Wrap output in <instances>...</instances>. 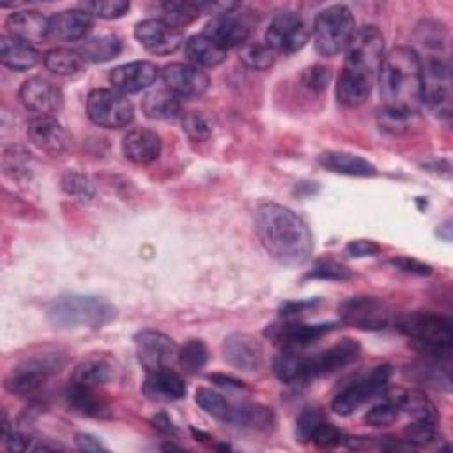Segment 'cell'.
<instances>
[{"mask_svg": "<svg viewBox=\"0 0 453 453\" xmlns=\"http://www.w3.org/2000/svg\"><path fill=\"white\" fill-rule=\"evenodd\" d=\"M255 232L264 250L281 265H303L313 251V235L294 211L264 202L255 209Z\"/></svg>", "mask_w": 453, "mask_h": 453, "instance_id": "6da1fadb", "label": "cell"}, {"mask_svg": "<svg viewBox=\"0 0 453 453\" xmlns=\"http://www.w3.org/2000/svg\"><path fill=\"white\" fill-rule=\"evenodd\" d=\"M384 108L414 117L423 104V71L419 55L407 48H393L384 55L379 71Z\"/></svg>", "mask_w": 453, "mask_h": 453, "instance_id": "7a4b0ae2", "label": "cell"}, {"mask_svg": "<svg viewBox=\"0 0 453 453\" xmlns=\"http://www.w3.org/2000/svg\"><path fill=\"white\" fill-rule=\"evenodd\" d=\"M113 304L92 294L62 296L48 310V320L58 329H96L113 320Z\"/></svg>", "mask_w": 453, "mask_h": 453, "instance_id": "3957f363", "label": "cell"}, {"mask_svg": "<svg viewBox=\"0 0 453 453\" xmlns=\"http://www.w3.org/2000/svg\"><path fill=\"white\" fill-rule=\"evenodd\" d=\"M396 329L407 336L421 352L446 359L453 347V329L449 319L435 313H407L396 320Z\"/></svg>", "mask_w": 453, "mask_h": 453, "instance_id": "277c9868", "label": "cell"}, {"mask_svg": "<svg viewBox=\"0 0 453 453\" xmlns=\"http://www.w3.org/2000/svg\"><path fill=\"white\" fill-rule=\"evenodd\" d=\"M384 60V35L373 25L356 28L345 48L342 73L373 85Z\"/></svg>", "mask_w": 453, "mask_h": 453, "instance_id": "5b68a950", "label": "cell"}, {"mask_svg": "<svg viewBox=\"0 0 453 453\" xmlns=\"http://www.w3.org/2000/svg\"><path fill=\"white\" fill-rule=\"evenodd\" d=\"M356 32V19L345 5L322 9L313 19V44L322 57H334L345 51Z\"/></svg>", "mask_w": 453, "mask_h": 453, "instance_id": "8992f818", "label": "cell"}, {"mask_svg": "<svg viewBox=\"0 0 453 453\" xmlns=\"http://www.w3.org/2000/svg\"><path fill=\"white\" fill-rule=\"evenodd\" d=\"M64 366V357L58 352H42L19 361L7 373L4 386L9 393L18 396H28L37 393L48 377L60 372Z\"/></svg>", "mask_w": 453, "mask_h": 453, "instance_id": "52a82bcc", "label": "cell"}, {"mask_svg": "<svg viewBox=\"0 0 453 453\" xmlns=\"http://www.w3.org/2000/svg\"><path fill=\"white\" fill-rule=\"evenodd\" d=\"M391 375H393L391 365H379V366H373L370 372H365L354 377L333 396L331 409L338 416H350L368 400L382 393Z\"/></svg>", "mask_w": 453, "mask_h": 453, "instance_id": "ba28073f", "label": "cell"}, {"mask_svg": "<svg viewBox=\"0 0 453 453\" xmlns=\"http://www.w3.org/2000/svg\"><path fill=\"white\" fill-rule=\"evenodd\" d=\"M423 71V103L439 117L451 115V67L448 58L432 55L421 62Z\"/></svg>", "mask_w": 453, "mask_h": 453, "instance_id": "9c48e42d", "label": "cell"}, {"mask_svg": "<svg viewBox=\"0 0 453 453\" xmlns=\"http://www.w3.org/2000/svg\"><path fill=\"white\" fill-rule=\"evenodd\" d=\"M133 103L115 88H94L87 96V115L99 127H126L133 120Z\"/></svg>", "mask_w": 453, "mask_h": 453, "instance_id": "30bf717a", "label": "cell"}, {"mask_svg": "<svg viewBox=\"0 0 453 453\" xmlns=\"http://www.w3.org/2000/svg\"><path fill=\"white\" fill-rule=\"evenodd\" d=\"M308 25L303 19V16L296 11H280L273 16L265 30V44L274 53H296L308 42Z\"/></svg>", "mask_w": 453, "mask_h": 453, "instance_id": "8fae6325", "label": "cell"}, {"mask_svg": "<svg viewBox=\"0 0 453 453\" xmlns=\"http://www.w3.org/2000/svg\"><path fill=\"white\" fill-rule=\"evenodd\" d=\"M338 315L343 324L365 331L384 329L391 320L389 306L375 296H352L342 301Z\"/></svg>", "mask_w": 453, "mask_h": 453, "instance_id": "7c38bea8", "label": "cell"}, {"mask_svg": "<svg viewBox=\"0 0 453 453\" xmlns=\"http://www.w3.org/2000/svg\"><path fill=\"white\" fill-rule=\"evenodd\" d=\"M134 349L138 363L147 372L172 366L179 354L177 343L168 334L156 329H143L136 333Z\"/></svg>", "mask_w": 453, "mask_h": 453, "instance_id": "4fadbf2b", "label": "cell"}, {"mask_svg": "<svg viewBox=\"0 0 453 453\" xmlns=\"http://www.w3.org/2000/svg\"><path fill=\"white\" fill-rule=\"evenodd\" d=\"M359 354H361V345L352 338H342L334 345L320 352L306 354L308 382L349 366L359 357Z\"/></svg>", "mask_w": 453, "mask_h": 453, "instance_id": "5bb4252c", "label": "cell"}, {"mask_svg": "<svg viewBox=\"0 0 453 453\" xmlns=\"http://www.w3.org/2000/svg\"><path fill=\"white\" fill-rule=\"evenodd\" d=\"M136 41L152 55H170L184 46V34L170 23L150 18L134 27Z\"/></svg>", "mask_w": 453, "mask_h": 453, "instance_id": "9a60e30c", "label": "cell"}, {"mask_svg": "<svg viewBox=\"0 0 453 453\" xmlns=\"http://www.w3.org/2000/svg\"><path fill=\"white\" fill-rule=\"evenodd\" d=\"M163 85L180 99H195L207 92L209 76L193 64H168L161 71Z\"/></svg>", "mask_w": 453, "mask_h": 453, "instance_id": "2e32d148", "label": "cell"}, {"mask_svg": "<svg viewBox=\"0 0 453 453\" xmlns=\"http://www.w3.org/2000/svg\"><path fill=\"white\" fill-rule=\"evenodd\" d=\"M19 99L25 108L35 115H53L60 111L64 104L62 90L41 76H32L23 81L19 87Z\"/></svg>", "mask_w": 453, "mask_h": 453, "instance_id": "e0dca14e", "label": "cell"}, {"mask_svg": "<svg viewBox=\"0 0 453 453\" xmlns=\"http://www.w3.org/2000/svg\"><path fill=\"white\" fill-rule=\"evenodd\" d=\"M27 136L42 152L51 156L64 154L69 149V134L53 115H34L27 124Z\"/></svg>", "mask_w": 453, "mask_h": 453, "instance_id": "ac0fdd59", "label": "cell"}, {"mask_svg": "<svg viewBox=\"0 0 453 453\" xmlns=\"http://www.w3.org/2000/svg\"><path fill=\"white\" fill-rule=\"evenodd\" d=\"M203 34L223 50L242 46L250 37V25L244 16L230 11L216 12L205 25Z\"/></svg>", "mask_w": 453, "mask_h": 453, "instance_id": "d6986e66", "label": "cell"}, {"mask_svg": "<svg viewBox=\"0 0 453 453\" xmlns=\"http://www.w3.org/2000/svg\"><path fill=\"white\" fill-rule=\"evenodd\" d=\"M159 74L161 71L154 62L134 60V62H127L113 67L110 71L108 80L115 90L126 96V94H136L143 88H149L157 80Z\"/></svg>", "mask_w": 453, "mask_h": 453, "instance_id": "ffe728a7", "label": "cell"}, {"mask_svg": "<svg viewBox=\"0 0 453 453\" xmlns=\"http://www.w3.org/2000/svg\"><path fill=\"white\" fill-rule=\"evenodd\" d=\"M336 327L333 322L322 324H303V322H285V324H273L269 326L264 334L280 343L281 347H296L304 349L322 338L324 334L331 333Z\"/></svg>", "mask_w": 453, "mask_h": 453, "instance_id": "44dd1931", "label": "cell"}, {"mask_svg": "<svg viewBox=\"0 0 453 453\" xmlns=\"http://www.w3.org/2000/svg\"><path fill=\"white\" fill-rule=\"evenodd\" d=\"M223 356L228 365L242 372H257L262 366L264 350L257 338L248 333H232L223 342Z\"/></svg>", "mask_w": 453, "mask_h": 453, "instance_id": "7402d4cb", "label": "cell"}, {"mask_svg": "<svg viewBox=\"0 0 453 453\" xmlns=\"http://www.w3.org/2000/svg\"><path fill=\"white\" fill-rule=\"evenodd\" d=\"M142 393L149 400L156 402H175L186 396L184 379L170 366L150 370L142 384Z\"/></svg>", "mask_w": 453, "mask_h": 453, "instance_id": "603a6c76", "label": "cell"}, {"mask_svg": "<svg viewBox=\"0 0 453 453\" xmlns=\"http://www.w3.org/2000/svg\"><path fill=\"white\" fill-rule=\"evenodd\" d=\"M161 136L149 127H134L122 138L124 156L136 165H149L161 154Z\"/></svg>", "mask_w": 453, "mask_h": 453, "instance_id": "cb8c5ba5", "label": "cell"}, {"mask_svg": "<svg viewBox=\"0 0 453 453\" xmlns=\"http://www.w3.org/2000/svg\"><path fill=\"white\" fill-rule=\"evenodd\" d=\"M5 27L11 35L28 44L41 42L50 35V18L42 16L39 11H16L7 16Z\"/></svg>", "mask_w": 453, "mask_h": 453, "instance_id": "d4e9b609", "label": "cell"}, {"mask_svg": "<svg viewBox=\"0 0 453 453\" xmlns=\"http://www.w3.org/2000/svg\"><path fill=\"white\" fill-rule=\"evenodd\" d=\"M94 19L83 9H67L50 18V35L60 41H80L92 30Z\"/></svg>", "mask_w": 453, "mask_h": 453, "instance_id": "484cf974", "label": "cell"}, {"mask_svg": "<svg viewBox=\"0 0 453 453\" xmlns=\"http://www.w3.org/2000/svg\"><path fill=\"white\" fill-rule=\"evenodd\" d=\"M319 165L333 173L350 175V177H373L377 175L375 165H372L363 156L345 152V150H326L317 157Z\"/></svg>", "mask_w": 453, "mask_h": 453, "instance_id": "4316f807", "label": "cell"}, {"mask_svg": "<svg viewBox=\"0 0 453 453\" xmlns=\"http://www.w3.org/2000/svg\"><path fill=\"white\" fill-rule=\"evenodd\" d=\"M41 60V53L28 44L11 34H2L0 37V62L12 71H27L37 65Z\"/></svg>", "mask_w": 453, "mask_h": 453, "instance_id": "83f0119b", "label": "cell"}, {"mask_svg": "<svg viewBox=\"0 0 453 453\" xmlns=\"http://www.w3.org/2000/svg\"><path fill=\"white\" fill-rule=\"evenodd\" d=\"M115 379V366L108 357L92 356L80 361L73 372V382L87 388H101Z\"/></svg>", "mask_w": 453, "mask_h": 453, "instance_id": "f1b7e54d", "label": "cell"}, {"mask_svg": "<svg viewBox=\"0 0 453 453\" xmlns=\"http://www.w3.org/2000/svg\"><path fill=\"white\" fill-rule=\"evenodd\" d=\"M273 370L276 377L285 384L308 382L306 352L296 347H281V350L273 359Z\"/></svg>", "mask_w": 453, "mask_h": 453, "instance_id": "f546056e", "label": "cell"}, {"mask_svg": "<svg viewBox=\"0 0 453 453\" xmlns=\"http://www.w3.org/2000/svg\"><path fill=\"white\" fill-rule=\"evenodd\" d=\"M142 110L149 119L170 120L182 113V99L166 87L149 90L142 99Z\"/></svg>", "mask_w": 453, "mask_h": 453, "instance_id": "4dcf8cb0", "label": "cell"}, {"mask_svg": "<svg viewBox=\"0 0 453 453\" xmlns=\"http://www.w3.org/2000/svg\"><path fill=\"white\" fill-rule=\"evenodd\" d=\"M184 53L188 60L196 67H216L226 58V50L218 46L205 34L191 35L184 42Z\"/></svg>", "mask_w": 453, "mask_h": 453, "instance_id": "1f68e13d", "label": "cell"}, {"mask_svg": "<svg viewBox=\"0 0 453 453\" xmlns=\"http://www.w3.org/2000/svg\"><path fill=\"white\" fill-rule=\"evenodd\" d=\"M398 405L400 411L405 412L412 421H426L437 425V409L425 393L418 389H398Z\"/></svg>", "mask_w": 453, "mask_h": 453, "instance_id": "d6a6232c", "label": "cell"}, {"mask_svg": "<svg viewBox=\"0 0 453 453\" xmlns=\"http://www.w3.org/2000/svg\"><path fill=\"white\" fill-rule=\"evenodd\" d=\"M65 398H67L69 407L83 416L99 418V416H106V412H108L106 402L96 393L94 388H87V386L71 382V386L65 393Z\"/></svg>", "mask_w": 453, "mask_h": 453, "instance_id": "836d02e7", "label": "cell"}, {"mask_svg": "<svg viewBox=\"0 0 453 453\" xmlns=\"http://www.w3.org/2000/svg\"><path fill=\"white\" fill-rule=\"evenodd\" d=\"M85 62H106L122 51V39L115 34H101L83 41L78 48Z\"/></svg>", "mask_w": 453, "mask_h": 453, "instance_id": "e575fe53", "label": "cell"}, {"mask_svg": "<svg viewBox=\"0 0 453 453\" xmlns=\"http://www.w3.org/2000/svg\"><path fill=\"white\" fill-rule=\"evenodd\" d=\"M42 60L48 71L60 76L78 74L85 65V58L81 57V53L69 48H53L42 55Z\"/></svg>", "mask_w": 453, "mask_h": 453, "instance_id": "d590c367", "label": "cell"}, {"mask_svg": "<svg viewBox=\"0 0 453 453\" xmlns=\"http://www.w3.org/2000/svg\"><path fill=\"white\" fill-rule=\"evenodd\" d=\"M372 87L373 85H370L363 80H357L354 76L340 73L338 81H336V99L340 104H343L347 108L359 106L368 99Z\"/></svg>", "mask_w": 453, "mask_h": 453, "instance_id": "8d00e7d4", "label": "cell"}, {"mask_svg": "<svg viewBox=\"0 0 453 453\" xmlns=\"http://www.w3.org/2000/svg\"><path fill=\"white\" fill-rule=\"evenodd\" d=\"M161 12L163 21L170 23L175 28H182L200 18L203 7L196 2H165L161 4Z\"/></svg>", "mask_w": 453, "mask_h": 453, "instance_id": "74e56055", "label": "cell"}, {"mask_svg": "<svg viewBox=\"0 0 453 453\" xmlns=\"http://www.w3.org/2000/svg\"><path fill=\"white\" fill-rule=\"evenodd\" d=\"M402 411L398 405V389L386 395V398L373 405L366 414H365V423L370 426H389L400 418Z\"/></svg>", "mask_w": 453, "mask_h": 453, "instance_id": "f35d334b", "label": "cell"}, {"mask_svg": "<svg viewBox=\"0 0 453 453\" xmlns=\"http://www.w3.org/2000/svg\"><path fill=\"white\" fill-rule=\"evenodd\" d=\"M177 363L186 373H198L207 363V347L202 340L191 338L182 347H179Z\"/></svg>", "mask_w": 453, "mask_h": 453, "instance_id": "ab89813d", "label": "cell"}, {"mask_svg": "<svg viewBox=\"0 0 453 453\" xmlns=\"http://www.w3.org/2000/svg\"><path fill=\"white\" fill-rule=\"evenodd\" d=\"M239 58L244 65H248L251 69L264 71V69H269L274 64L276 53L265 42L255 41V42H244L241 46Z\"/></svg>", "mask_w": 453, "mask_h": 453, "instance_id": "60d3db41", "label": "cell"}, {"mask_svg": "<svg viewBox=\"0 0 453 453\" xmlns=\"http://www.w3.org/2000/svg\"><path fill=\"white\" fill-rule=\"evenodd\" d=\"M195 402L212 418L221 421H230L234 407L223 398V395L209 389V388H198L195 393Z\"/></svg>", "mask_w": 453, "mask_h": 453, "instance_id": "b9f144b4", "label": "cell"}, {"mask_svg": "<svg viewBox=\"0 0 453 453\" xmlns=\"http://www.w3.org/2000/svg\"><path fill=\"white\" fill-rule=\"evenodd\" d=\"M80 9L88 12L90 16L101 19H115L124 16L129 11V2L126 0H94V2H81Z\"/></svg>", "mask_w": 453, "mask_h": 453, "instance_id": "7bdbcfd3", "label": "cell"}, {"mask_svg": "<svg viewBox=\"0 0 453 453\" xmlns=\"http://www.w3.org/2000/svg\"><path fill=\"white\" fill-rule=\"evenodd\" d=\"M439 439L435 423H426V421H412L405 428V442L411 448H423Z\"/></svg>", "mask_w": 453, "mask_h": 453, "instance_id": "ee69618b", "label": "cell"}, {"mask_svg": "<svg viewBox=\"0 0 453 453\" xmlns=\"http://www.w3.org/2000/svg\"><path fill=\"white\" fill-rule=\"evenodd\" d=\"M182 129L191 140H207L212 133L211 119L202 111H188L182 117Z\"/></svg>", "mask_w": 453, "mask_h": 453, "instance_id": "f6af8a7d", "label": "cell"}, {"mask_svg": "<svg viewBox=\"0 0 453 453\" xmlns=\"http://www.w3.org/2000/svg\"><path fill=\"white\" fill-rule=\"evenodd\" d=\"M62 188L64 191L76 198V200H81V202H88L92 196H94V186L92 182L81 175V173H76V172H67L62 179Z\"/></svg>", "mask_w": 453, "mask_h": 453, "instance_id": "bcb514c9", "label": "cell"}, {"mask_svg": "<svg viewBox=\"0 0 453 453\" xmlns=\"http://www.w3.org/2000/svg\"><path fill=\"white\" fill-rule=\"evenodd\" d=\"M352 276V273L334 262V260H320L315 264V267L306 274V278H311V280H326V281H345Z\"/></svg>", "mask_w": 453, "mask_h": 453, "instance_id": "7dc6e473", "label": "cell"}, {"mask_svg": "<svg viewBox=\"0 0 453 453\" xmlns=\"http://www.w3.org/2000/svg\"><path fill=\"white\" fill-rule=\"evenodd\" d=\"M310 441L319 446V448H334L338 444H343L345 442V435L343 432L334 426L333 423H327V421H320L310 434Z\"/></svg>", "mask_w": 453, "mask_h": 453, "instance_id": "c3c4849f", "label": "cell"}, {"mask_svg": "<svg viewBox=\"0 0 453 453\" xmlns=\"http://www.w3.org/2000/svg\"><path fill=\"white\" fill-rule=\"evenodd\" d=\"M301 81L304 87H308L313 92H322L327 88L329 81H331V69L324 67V65H313L308 67L303 74H301Z\"/></svg>", "mask_w": 453, "mask_h": 453, "instance_id": "681fc988", "label": "cell"}, {"mask_svg": "<svg viewBox=\"0 0 453 453\" xmlns=\"http://www.w3.org/2000/svg\"><path fill=\"white\" fill-rule=\"evenodd\" d=\"M322 412L319 409H304L297 421H296V434L299 437V441H310V434L311 430L322 421Z\"/></svg>", "mask_w": 453, "mask_h": 453, "instance_id": "f907efd6", "label": "cell"}, {"mask_svg": "<svg viewBox=\"0 0 453 453\" xmlns=\"http://www.w3.org/2000/svg\"><path fill=\"white\" fill-rule=\"evenodd\" d=\"M412 117L411 115H405V113H400V111H395V110H388V108H382L379 111V124L382 126V129L386 131H402L403 127H407L409 120Z\"/></svg>", "mask_w": 453, "mask_h": 453, "instance_id": "816d5d0a", "label": "cell"}, {"mask_svg": "<svg viewBox=\"0 0 453 453\" xmlns=\"http://www.w3.org/2000/svg\"><path fill=\"white\" fill-rule=\"evenodd\" d=\"M389 264L398 269V271H403V273H409V274H419V276H425V274H430L432 273V267L428 264H423L416 258H409V257H396V258H391Z\"/></svg>", "mask_w": 453, "mask_h": 453, "instance_id": "f5cc1de1", "label": "cell"}, {"mask_svg": "<svg viewBox=\"0 0 453 453\" xmlns=\"http://www.w3.org/2000/svg\"><path fill=\"white\" fill-rule=\"evenodd\" d=\"M379 251H380V246L370 239H356L345 246V253L350 257H356V258L372 257V255H377Z\"/></svg>", "mask_w": 453, "mask_h": 453, "instance_id": "db71d44e", "label": "cell"}, {"mask_svg": "<svg viewBox=\"0 0 453 453\" xmlns=\"http://www.w3.org/2000/svg\"><path fill=\"white\" fill-rule=\"evenodd\" d=\"M74 442H76V448L80 451H108V448L92 434H85V432H80L74 435Z\"/></svg>", "mask_w": 453, "mask_h": 453, "instance_id": "11a10c76", "label": "cell"}, {"mask_svg": "<svg viewBox=\"0 0 453 453\" xmlns=\"http://www.w3.org/2000/svg\"><path fill=\"white\" fill-rule=\"evenodd\" d=\"M319 301L317 299H310V301H287L280 306V313L281 315H297L303 311H308L310 308H313Z\"/></svg>", "mask_w": 453, "mask_h": 453, "instance_id": "9f6ffc18", "label": "cell"}, {"mask_svg": "<svg viewBox=\"0 0 453 453\" xmlns=\"http://www.w3.org/2000/svg\"><path fill=\"white\" fill-rule=\"evenodd\" d=\"M152 423L157 430L165 432V434H175V426L172 423V419L166 414H157L152 418Z\"/></svg>", "mask_w": 453, "mask_h": 453, "instance_id": "6f0895ef", "label": "cell"}, {"mask_svg": "<svg viewBox=\"0 0 453 453\" xmlns=\"http://www.w3.org/2000/svg\"><path fill=\"white\" fill-rule=\"evenodd\" d=\"M211 380H214L216 384L219 386H225V388H244V384L234 377H228V375H221V373H214L211 375Z\"/></svg>", "mask_w": 453, "mask_h": 453, "instance_id": "680465c9", "label": "cell"}]
</instances>
